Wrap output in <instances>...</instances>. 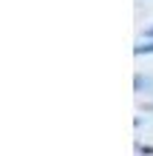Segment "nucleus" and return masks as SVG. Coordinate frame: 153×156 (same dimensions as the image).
<instances>
[{"label":"nucleus","instance_id":"1","mask_svg":"<svg viewBox=\"0 0 153 156\" xmlns=\"http://www.w3.org/2000/svg\"><path fill=\"white\" fill-rule=\"evenodd\" d=\"M133 51H136V54H153V43H148V45H136Z\"/></svg>","mask_w":153,"mask_h":156},{"label":"nucleus","instance_id":"2","mask_svg":"<svg viewBox=\"0 0 153 156\" xmlns=\"http://www.w3.org/2000/svg\"><path fill=\"white\" fill-rule=\"evenodd\" d=\"M148 37H153V26H150V29H148Z\"/></svg>","mask_w":153,"mask_h":156}]
</instances>
